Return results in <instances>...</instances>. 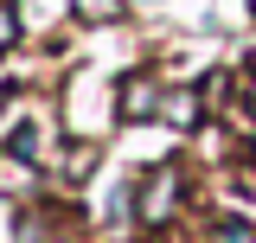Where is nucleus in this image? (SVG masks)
Here are the masks:
<instances>
[{"label":"nucleus","mask_w":256,"mask_h":243,"mask_svg":"<svg viewBox=\"0 0 256 243\" xmlns=\"http://www.w3.org/2000/svg\"><path fill=\"white\" fill-rule=\"evenodd\" d=\"M154 109H166L160 84H154V77H128V84H122V96H116V116H122V122H148Z\"/></svg>","instance_id":"1"},{"label":"nucleus","mask_w":256,"mask_h":243,"mask_svg":"<svg viewBox=\"0 0 256 243\" xmlns=\"http://www.w3.org/2000/svg\"><path fill=\"white\" fill-rule=\"evenodd\" d=\"M173 205H180V173H148V186H141V224H160Z\"/></svg>","instance_id":"2"},{"label":"nucleus","mask_w":256,"mask_h":243,"mask_svg":"<svg viewBox=\"0 0 256 243\" xmlns=\"http://www.w3.org/2000/svg\"><path fill=\"white\" fill-rule=\"evenodd\" d=\"M250 102H256V84H250Z\"/></svg>","instance_id":"8"},{"label":"nucleus","mask_w":256,"mask_h":243,"mask_svg":"<svg viewBox=\"0 0 256 243\" xmlns=\"http://www.w3.org/2000/svg\"><path fill=\"white\" fill-rule=\"evenodd\" d=\"M212 243H256V230H250V224H218Z\"/></svg>","instance_id":"6"},{"label":"nucleus","mask_w":256,"mask_h":243,"mask_svg":"<svg viewBox=\"0 0 256 243\" xmlns=\"http://www.w3.org/2000/svg\"><path fill=\"white\" fill-rule=\"evenodd\" d=\"M13 38H20V13L13 0H0V52H13Z\"/></svg>","instance_id":"5"},{"label":"nucleus","mask_w":256,"mask_h":243,"mask_svg":"<svg viewBox=\"0 0 256 243\" xmlns=\"http://www.w3.org/2000/svg\"><path fill=\"white\" fill-rule=\"evenodd\" d=\"M250 6H256V0H250Z\"/></svg>","instance_id":"9"},{"label":"nucleus","mask_w":256,"mask_h":243,"mask_svg":"<svg viewBox=\"0 0 256 243\" xmlns=\"http://www.w3.org/2000/svg\"><path fill=\"white\" fill-rule=\"evenodd\" d=\"M90 166H96V148H90V141H77V148L64 154V173H70V180H84Z\"/></svg>","instance_id":"3"},{"label":"nucleus","mask_w":256,"mask_h":243,"mask_svg":"<svg viewBox=\"0 0 256 243\" xmlns=\"http://www.w3.org/2000/svg\"><path fill=\"white\" fill-rule=\"evenodd\" d=\"M84 20H122V0H77Z\"/></svg>","instance_id":"4"},{"label":"nucleus","mask_w":256,"mask_h":243,"mask_svg":"<svg viewBox=\"0 0 256 243\" xmlns=\"http://www.w3.org/2000/svg\"><path fill=\"white\" fill-rule=\"evenodd\" d=\"M166 109H173V122H186V128H192V122H198V96H173Z\"/></svg>","instance_id":"7"}]
</instances>
